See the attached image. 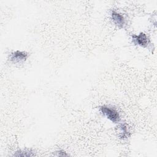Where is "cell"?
<instances>
[{
  "mask_svg": "<svg viewBox=\"0 0 157 157\" xmlns=\"http://www.w3.org/2000/svg\"><path fill=\"white\" fill-rule=\"evenodd\" d=\"M100 111L101 113L110 120L113 123H117L120 120V115L118 111L113 107L107 105H102L100 107Z\"/></svg>",
  "mask_w": 157,
  "mask_h": 157,
  "instance_id": "obj_1",
  "label": "cell"
},
{
  "mask_svg": "<svg viewBox=\"0 0 157 157\" xmlns=\"http://www.w3.org/2000/svg\"><path fill=\"white\" fill-rule=\"evenodd\" d=\"M28 56V54L26 52L17 50L10 53L9 58L11 62L15 64H21L26 60Z\"/></svg>",
  "mask_w": 157,
  "mask_h": 157,
  "instance_id": "obj_2",
  "label": "cell"
},
{
  "mask_svg": "<svg viewBox=\"0 0 157 157\" xmlns=\"http://www.w3.org/2000/svg\"><path fill=\"white\" fill-rule=\"evenodd\" d=\"M132 40L134 44L140 47H145L148 45V40L147 35L144 33H140L138 35H132Z\"/></svg>",
  "mask_w": 157,
  "mask_h": 157,
  "instance_id": "obj_3",
  "label": "cell"
},
{
  "mask_svg": "<svg viewBox=\"0 0 157 157\" xmlns=\"http://www.w3.org/2000/svg\"><path fill=\"white\" fill-rule=\"evenodd\" d=\"M111 18L113 22L114 23V24L117 25L118 27L119 28L123 27L125 23V20L123 16L121 14L113 10L111 12Z\"/></svg>",
  "mask_w": 157,
  "mask_h": 157,
  "instance_id": "obj_4",
  "label": "cell"
},
{
  "mask_svg": "<svg viewBox=\"0 0 157 157\" xmlns=\"http://www.w3.org/2000/svg\"><path fill=\"white\" fill-rule=\"evenodd\" d=\"M120 129H121V133L120 134V137L121 139L127 138L129 136V131L128 130V126L127 124L124 123L120 125Z\"/></svg>",
  "mask_w": 157,
  "mask_h": 157,
  "instance_id": "obj_5",
  "label": "cell"
},
{
  "mask_svg": "<svg viewBox=\"0 0 157 157\" xmlns=\"http://www.w3.org/2000/svg\"><path fill=\"white\" fill-rule=\"evenodd\" d=\"M34 154L31 151H17L14 154V156H34Z\"/></svg>",
  "mask_w": 157,
  "mask_h": 157,
  "instance_id": "obj_6",
  "label": "cell"
},
{
  "mask_svg": "<svg viewBox=\"0 0 157 157\" xmlns=\"http://www.w3.org/2000/svg\"><path fill=\"white\" fill-rule=\"evenodd\" d=\"M56 156H67L68 155L66 153V152H65L64 150H59L58 151H56Z\"/></svg>",
  "mask_w": 157,
  "mask_h": 157,
  "instance_id": "obj_7",
  "label": "cell"
}]
</instances>
